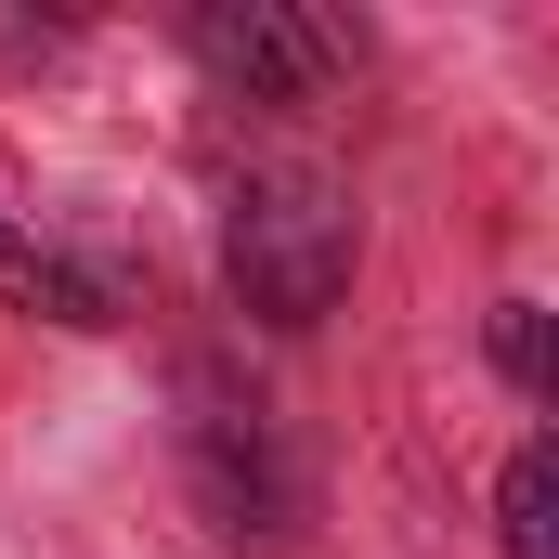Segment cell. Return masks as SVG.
<instances>
[{"label":"cell","instance_id":"cell-1","mask_svg":"<svg viewBox=\"0 0 559 559\" xmlns=\"http://www.w3.org/2000/svg\"><path fill=\"white\" fill-rule=\"evenodd\" d=\"M222 274H235L248 312L312 325L352 286V195L325 169H248L235 182V222H222Z\"/></svg>","mask_w":559,"mask_h":559},{"label":"cell","instance_id":"cell-2","mask_svg":"<svg viewBox=\"0 0 559 559\" xmlns=\"http://www.w3.org/2000/svg\"><path fill=\"white\" fill-rule=\"evenodd\" d=\"M182 39H195V66H209L222 92H248V105H312V92L352 66V39H338L325 13H299V0H209Z\"/></svg>","mask_w":559,"mask_h":559},{"label":"cell","instance_id":"cell-3","mask_svg":"<svg viewBox=\"0 0 559 559\" xmlns=\"http://www.w3.org/2000/svg\"><path fill=\"white\" fill-rule=\"evenodd\" d=\"M182 442H195V481H209V521H222V534H286L299 481H286L261 404H222V378H195V429H182Z\"/></svg>","mask_w":559,"mask_h":559},{"label":"cell","instance_id":"cell-4","mask_svg":"<svg viewBox=\"0 0 559 559\" xmlns=\"http://www.w3.org/2000/svg\"><path fill=\"white\" fill-rule=\"evenodd\" d=\"M0 299H39V312H66V325H105V312H118L92 274H66V261H52V248H26L13 222H0Z\"/></svg>","mask_w":559,"mask_h":559},{"label":"cell","instance_id":"cell-5","mask_svg":"<svg viewBox=\"0 0 559 559\" xmlns=\"http://www.w3.org/2000/svg\"><path fill=\"white\" fill-rule=\"evenodd\" d=\"M495 521H508V559H559V455H547V442H521V455H508Z\"/></svg>","mask_w":559,"mask_h":559},{"label":"cell","instance_id":"cell-6","mask_svg":"<svg viewBox=\"0 0 559 559\" xmlns=\"http://www.w3.org/2000/svg\"><path fill=\"white\" fill-rule=\"evenodd\" d=\"M495 365L547 404V312H534V299H508V312H495Z\"/></svg>","mask_w":559,"mask_h":559}]
</instances>
